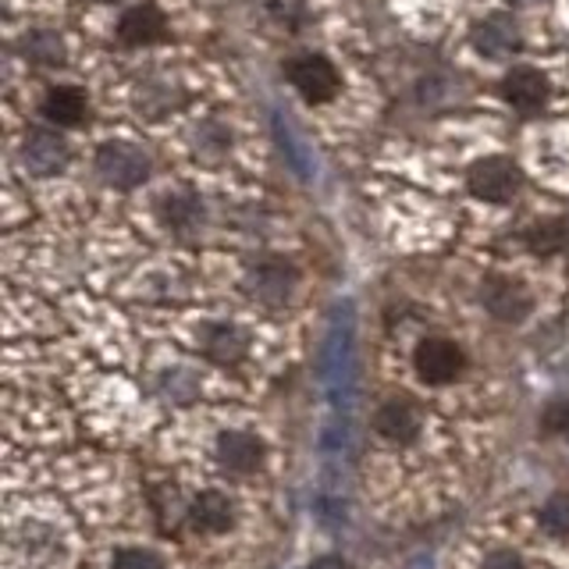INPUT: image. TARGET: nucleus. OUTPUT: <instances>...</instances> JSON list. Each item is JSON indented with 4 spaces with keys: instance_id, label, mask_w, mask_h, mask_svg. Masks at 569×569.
<instances>
[{
    "instance_id": "f8f14e48",
    "label": "nucleus",
    "mask_w": 569,
    "mask_h": 569,
    "mask_svg": "<svg viewBox=\"0 0 569 569\" xmlns=\"http://www.w3.org/2000/svg\"><path fill=\"white\" fill-rule=\"evenodd\" d=\"M231 502L221 491H203L200 498H192L189 506V527L196 533H224L231 527Z\"/></svg>"
},
{
    "instance_id": "dca6fc26",
    "label": "nucleus",
    "mask_w": 569,
    "mask_h": 569,
    "mask_svg": "<svg viewBox=\"0 0 569 569\" xmlns=\"http://www.w3.org/2000/svg\"><path fill=\"white\" fill-rule=\"evenodd\" d=\"M160 218H164V224H171V228H192V224H200V218H203V203L196 200L192 192H171V196H164L160 200Z\"/></svg>"
},
{
    "instance_id": "aec40b11",
    "label": "nucleus",
    "mask_w": 569,
    "mask_h": 569,
    "mask_svg": "<svg viewBox=\"0 0 569 569\" xmlns=\"http://www.w3.org/2000/svg\"><path fill=\"white\" fill-rule=\"evenodd\" d=\"M114 569H164V562L147 548H121L114 556Z\"/></svg>"
},
{
    "instance_id": "39448f33",
    "label": "nucleus",
    "mask_w": 569,
    "mask_h": 569,
    "mask_svg": "<svg viewBox=\"0 0 569 569\" xmlns=\"http://www.w3.org/2000/svg\"><path fill=\"white\" fill-rule=\"evenodd\" d=\"M480 299H485L488 313L495 320H506V325H520L533 307L523 281H516V278H488L485 289H480Z\"/></svg>"
},
{
    "instance_id": "7ed1b4c3",
    "label": "nucleus",
    "mask_w": 569,
    "mask_h": 569,
    "mask_svg": "<svg viewBox=\"0 0 569 569\" xmlns=\"http://www.w3.org/2000/svg\"><path fill=\"white\" fill-rule=\"evenodd\" d=\"M413 363L427 385H449L467 370V352L452 338H423L413 352Z\"/></svg>"
},
{
    "instance_id": "f3484780",
    "label": "nucleus",
    "mask_w": 569,
    "mask_h": 569,
    "mask_svg": "<svg viewBox=\"0 0 569 569\" xmlns=\"http://www.w3.org/2000/svg\"><path fill=\"white\" fill-rule=\"evenodd\" d=\"M26 58L36 61V64H61L64 61V50H61V36L58 32H29L26 36Z\"/></svg>"
},
{
    "instance_id": "f257e3e1",
    "label": "nucleus",
    "mask_w": 569,
    "mask_h": 569,
    "mask_svg": "<svg viewBox=\"0 0 569 569\" xmlns=\"http://www.w3.org/2000/svg\"><path fill=\"white\" fill-rule=\"evenodd\" d=\"M467 186L485 203H509L520 192L523 174L509 157H485L467 171Z\"/></svg>"
},
{
    "instance_id": "412c9836",
    "label": "nucleus",
    "mask_w": 569,
    "mask_h": 569,
    "mask_svg": "<svg viewBox=\"0 0 569 569\" xmlns=\"http://www.w3.org/2000/svg\"><path fill=\"white\" fill-rule=\"evenodd\" d=\"M541 423H545V431H551V435H569V399H556V402H551L545 409Z\"/></svg>"
},
{
    "instance_id": "6e6552de",
    "label": "nucleus",
    "mask_w": 569,
    "mask_h": 569,
    "mask_svg": "<svg viewBox=\"0 0 569 569\" xmlns=\"http://www.w3.org/2000/svg\"><path fill=\"white\" fill-rule=\"evenodd\" d=\"M373 427H378L381 438L396 441V445H409L420 435V409H417V402H409L406 396L388 399L378 409V413H373Z\"/></svg>"
},
{
    "instance_id": "6ab92c4d",
    "label": "nucleus",
    "mask_w": 569,
    "mask_h": 569,
    "mask_svg": "<svg viewBox=\"0 0 569 569\" xmlns=\"http://www.w3.org/2000/svg\"><path fill=\"white\" fill-rule=\"evenodd\" d=\"M541 527L551 533V538H569V495L548 498L541 509Z\"/></svg>"
},
{
    "instance_id": "a211bd4d",
    "label": "nucleus",
    "mask_w": 569,
    "mask_h": 569,
    "mask_svg": "<svg viewBox=\"0 0 569 569\" xmlns=\"http://www.w3.org/2000/svg\"><path fill=\"white\" fill-rule=\"evenodd\" d=\"M527 246L538 253H556L559 246H566V228L562 221H538L527 231Z\"/></svg>"
},
{
    "instance_id": "9b49d317",
    "label": "nucleus",
    "mask_w": 569,
    "mask_h": 569,
    "mask_svg": "<svg viewBox=\"0 0 569 569\" xmlns=\"http://www.w3.org/2000/svg\"><path fill=\"white\" fill-rule=\"evenodd\" d=\"M26 164L36 171V174H53V171H61L64 168V160H68V147H64V139L58 132H47V129H36L26 136Z\"/></svg>"
},
{
    "instance_id": "20e7f679",
    "label": "nucleus",
    "mask_w": 569,
    "mask_h": 569,
    "mask_svg": "<svg viewBox=\"0 0 569 569\" xmlns=\"http://www.w3.org/2000/svg\"><path fill=\"white\" fill-rule=\"evenodd\" d=\"M284 71H289V82L299 89L302 100L328 103L338 97V71L325 58H317V53H302V58L289 61Z\"/></svg>"
},
{
    "instance_id": "5701e85b",
    "label": "nucleus",
    "mask_w": 569,
    "mask_h": 569,
    "mask_svg": "<svg viewBox=\"0 0 569 569\" xmlns=\"http://www.w3.org/2000/svg\"><path fill=\"white\" fill-rule=\"evenodd\" d=\"M310 569H346V562H342V559H335V556H325V559H317Z\"/></svg>"
},
{
    "instance_id": "2eb2a0df",
    "label": "nucleus",
    "mask_w": 569,
    "mask_h": 569,
    "mask_svg": "<svg viewBox=\"0 0 569 569\" xmlns=\"http://www.w3.org/2000/svg\"><path fill=\"white\" fill-rule=\"evenodd\" d=\"M203 352L210 356L213 363H239L246 356V338L242 331L228 328V325H213L207 335H203Z\"/></svg>"
},
{
    "instance_id": "f03ea898",
    "label": "nucleus",
    "mask_w": 569,
    "mask_h": 569,
    "mask_svg": "<svg viewBox=\"0 0 569 569\" xmlns=\"http://www.w3.org/2000/svg\"><path fill=\"white\" fill-rule=\"evenodd\" d=\"M97 168L107 186L114 189H136L150 178V160L142 150L129 147V142H107L97 153Z\"/></svg>"
},
{
    "instance_id": "9d476101",
    "label": "nucleus",
    "mask_w": 569,
    "mask_h": 569,
    "mask_svg": "<svg viewBox=\"0 0 569 569\" xmlns=\"http://www.w3.org/2000/svg\"><path fill=\"white\" fill-rule=\"evenodd\" d=\"M86 111H89V100L79 86H53L43 97V114L50 124H58V129H76V124L86 121Z\"/></svg>"
},
{
    "instance_id": "1a4fd4ad",
    "label": "nucleus",
    "mask_w": 569,
    "mask_h": 569,
    "mask_svg": "<svg viewBox=\"0 0 569 569\" xmlns=\"http://www.w3.org/2000/svg\"><path fill=\"white\" fill-rule=\"evenodd\" d=\"M218 459L231 473H253L263 462V441L249 431H224L218 438Z\"/></svg>"
},
{
    "instance_id": "4468645a",
    "label": "nucleus",
    "mask_w": 569,
    "mask_h": 569,
    "mask_svg": "<svg viewBox=\"0 0 569 569\" xmlns=\"http://www.w3.org/2000/svg\"><path fill=\"white\" fill-rule=\"evenodd\" d=\"M292 267L284 263V260H260L253 267V278H249V284H253V292L267 302H281L284 296H289L292 289Z\"/></svg>"
},
{
    "instance_id": "4be33fe9",
    "label": "nucleus",
    "mask_w": 569,
    "mask_h": 569,
    "mask_svg": "<svg viewBox=\"0 0 569 569\" xmlns=\"http://www.w3.org/2000/svg\"><path fill=\"white\" fill-rule=\"evenodd\" d=\"M485 569H523V559L516 556V551L502 548V551H491L485 559Z\"/></svg>"
},
{
    "instance_id": "ddd939ff",
    "label": "nucleus",
    "mask_w": 569,
    "mask_h": 569,
    "mask_svg": "<svg viewBox=\"0 0 569 569\" xmlns=\"http://www.w3.org/2000/svg\"><path fill=\"white\" fill-rule=\"evenodd\" d=\"M473 47L488 58H502V53L520 47V29H516L512 18L506 14H491L473 29Z\"/></svg>"
},
{
    "instance_id": "0eeeda50",
    "label": "nucleus",
    "mask_w": 569,
    "mask_h": 569,
    "mask_svg": "<svg viewBox=\"0 0 569 569\" xmlns=\"http://www.w3.org/2000/svg\"><path fill=\"white\" fill-rule=\"evenodd\" d=\"M502 97L520 114H538L548 103V79L538 68H512L502 79Z\"/></svg>"
},
{
    "instance_id": "423d86ee",
    "label": "nucleus",
    "mask_w": 569,
    "mask_h": 569,
    "mask_svg": "<svg viewBox=\"0 0 569 569\" xmlns=\"http://www.w3.org/2000/svg\"><path fill=\"white\" fill-rule=\"evenodd\" d=\"M168 36V18L157 4H136L118 18V40L124 47H150Z\"/></svg>"
}]
</instances>
